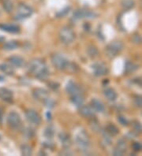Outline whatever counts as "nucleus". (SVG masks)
I'll return each instance as SVG.
<instances>
[{"label":"nucleus","mask_w":142,"mask_h":156,"mask_svg":"<svg viewBox=\"0 0 142 156\" xmlns=\"http://www.w3.org/2000/svg\"><path fill=\"white\" fill-rule=\"evenodd\" d=\"M29 71L36 78L44 80L49 76V70L44 62L39 58L32 59L28 65Z\"/></svg>","instance_id":"f257e3e1"},{"label":"nucleus","mask_w":142,"mask_h":156,"mask_svg":"<svg viewBox=\"0 0 142 156\" xmlns=\"http://www.w3.org/2000/svg\"><path fill=\"white\" fill-rule=\"evenodd\" d=\"M51 63L57 70H65L69 68V61L66 58L59 54H54L51 55Z\"/></svg>","instance_id":"f03ea898"},{"label":"nucleus","mask_w":142,"mask_h":156,"mask_svg":"<svg viewBox=\"0 0 142 156\" xmlns=\"http://www.w3.org/2000/svg\"><path fill=\"white\" fill-rule=\"evenodd\" d=\"M60 41L64 44H70L74 41L75 38V34L70 28L65 26L60 29L59 33Z\"/></svg>","instance_id":"7ed1b4c3"},{"label":"nucleus","mask_w":142,"mask_h":156,"mask_svg":"<svg viewBox=\"0 0 142 156\" xmlns=\"http://www.w3.org/2000/svg\"><path fill=\"white\" fill-rule=\"evenodd\" d=\"M76 144L81 151H86L90 144V140L88 134L84 130L80 131L76 136Z\"/></svg>","instance_id":"20e7f679"},{"label":"nucleus","mask_w":142,"mask_h":156,"mask_svg":"<svg viewBox=\"0 0 142 156\" xmlns=\"http://www.w3.org/2000/svg\"><path fill=\"white\" fill-rule=\"evenodd\" d=\"M32 12H33V10L29 6L25 4V3H21L17 7V14L15 15V18L17 20L26 19L32 14Z\"/></svg>","instance_id":"39448f33"},{"label":"nucleus","mask_w":142,"mask_h":156,"mask_svg":"<svg viewBox=\"0 0 142 156\" xmlns=\"http://www.w3.org/2000/svg\"><path fill=\"white\" fill-rule=\"evenodd\" d=\"M122 44L119 41H114L107 45L106 48V52L110 57H115L122 50Z\"/></svg>","instance_id":"423d86ee"},{"label":"nucleus","mask_w":142,"mask_h":156,"mask_svg":"<svg viewBox=\"0 0 142 156\" xmlns=\"http://www.w3.org/2000/svg\"><path fill=\"white\" fill-rule=\"evenodd\" d=\"M7 122L12 129H17L21 126V120L19 114L16 112H11L7 117Z\"/></svg>","instance_id":"0eeeda50"},{"label":"nucleus","mask_w":142,"mask_h":156,"mask_svg":"<svg viewBox=\"0 0 142 156\" xmlns=\"http://www.w3.org/2000/svg\"><path fill=\"white\" fill-rule=\"evenodd\" d=\"M26 117L30 123L34 124H40L41 122V118L40 114L34 110H28L26 112Z\"/></svg>","instance_id":"6e6552de"},{"label":"nucleus","mask_w":142,"mask_h":156,"mask_svg":"<svg viewBox=\"0 0 142 156\" xmlns=\"http://www.w3.org/2000/svg\"><path fill=\"white\" fill-rule=\"evenodd\" d=\"M95 16V13L88 10H77L74 14V17L76 19H83V18H92Z\"/></svg>","instance_id":"1a4fd4ad"},{"label":"nucleus","mask_w":142,"mask_h":156,"mask_svg":"<svg viewBox=\"0 0 142 156\" xmlns=\"http://www.w3.org/2000/svg\"><path fill=\"white\" fill-rule=\"evenodd\" d=\"M66 90L70 96H74V95L82 94L81 91V88H80L78 85H77L76 83L74 82V81H69V82H68V84L66 85Z\"/></svg>","instance_id":"9d476101"},{"label":"nucleus","mask_w":142,"mask_h":156,"mask_svg":"<svg viewBox=\"0 0 142 156\" xmlns=\"http://www.w3.org/2000/svg\"><path fill=\"white\" fill-rule=\"evenodd\" d=\"M92 70H93L94 74L98 76H104L108 72L107 67L102 62H97V63L94 64L92 65Z\"/></svg>","instance_id":"9b49d317"},{"label":"nucleus","mask_w":142,"mask_h":156,"mask_svg":"<svg viewBox=\"0 0 142 156\" xmlns=\"http://www.w3.org/2000/svg\"><path fill=\"white\" fill-rule=\"evenodd\" d=\"M32 95H33L35 99L39 100V101L44 102V103H45V102L47 101V99H49L47 92L43 88L34 89L33 92H32Z\"/></svg>","instance_id":"f8f14e48"},{"label":"nucleus","mask_w":142,"mask_h":156,"mask_svg":"<svg viewBox=\"0 0 142 156\" xmlns=\"http://www.w3.org/2000/svg\"><path fill=\"white\" fill-rule=\"evenodd\" d=\"M0 29H2L5 32H10V33H17V32H19L20 28L13 24H1Z\"/></svg>","instance_id":"ddd939ff"},{"label":"nucleus","mask_w":142,"mask_h":156,"mask_svg":"<svg viewBox=\"0 0 142 156\" xmlns=\"http://www.w3.org/2000/svg\"><path fill=\"white\" fill-rule=\"evenodd\" d=\"M0 99L7 103H11L13 100V93L7 88H0Z\"/></svg>","instance_id":"4468645a"},{"label":"nucleus","mask_w":142,"mask_h":156,"mask_svg":"<svg viewBox=\"0 0 142 156\" xmlns=\"http://www.w3.org/2000/svg\"><path fill=\"white\" fill-rule=\"evenodd\" d=\"M80 114L84 117H91L93 115V109L89 106L81 105L80 107Z\"/></svg>","instance_id":"2eb2a0df"},{"label":"nucleus","mask_w":142,"mask_h":156,"mask_svg":"<svg viewBox=\"0 0 142 156\" xmlns=\"http://www.w3.org/2000/svg\"><path fill=\"white\" fill-rule=\"evenodd\" d=\"M0 70L8 76H12L14 74V69L13 66H11L7 63L0 64Z\"/></svg>","instance_id":"dca6fc26"},{"label":"nucleus","mask_w":142,"mask_h":156,"mask_svg":"<svg viewBox=\"0 0 142 156\" xmlns=\"http://www.w3.org/2000/svg\"><path fill=\"white\" fill-rule=\"evenodd\" d=\"M125 151H126V146H125V142L120 140L119 142H118L117 148L114 151V154L115 155H122L125 152Z\"/></svg>","instance_id":"f3484780"},{"label":"nucleus","mask_w":142,"mask_h":156,"mask_svg":"<svg viewBox=\"0 0 142 156\" xmlns=\"http://www.w3.org/2000/svg\"><path fill=\"white\" fill-rule=\"evenodd\" d=\"M91 106L92 107L94 110L97 112H103L104 111V106L102 104L100 100L96 99H92L91 101Z\"/></svg>","instance_id":"a211bd4d"},{"label":"nucleus","mask_w":142,"mask_h":156,"mask_svg":"<svg viewBox=\"0 0 142 156\" xmlns=\"http://www.w3.org/2000/svg\"><path fill=\"white\" fill-rule=\"evenodd\" d=\"M9 62L16 67H21L24 65V59L20 56H11L9 58Z\"/></svg>","instance_id":"6ab92c4d"},{"label":"nucleus","mask_w":142,"mask_h":156,"mask_svg":"<svg viewBox=\"0 0 142 156\" xmlns=\"http://www.w3.org/2000/svg\"><path fill=\"white\" fill-rule=\"evenodd\" d=\"M104 94L107 99L110 101H115L117 98V94L112 88H107L104 90Z\"/></svg>","instance_id":"aec40b11"},{"label":"nucleus","mask_w":142,"mask_h":156,"mask_svg":"<svg viewBox=\"0 0 142 156\" xmlns=\"http://www.w3.org/2000/svg\"><path fill=\"white\" fill-rule=\"evenodd\" d=\"M18 46V43L14 40H11V41H8L3 45V49L7 50V51H13L15 50Z\"/></svg>","instance_id":"412c9836"},{"label":"nucleus","mask_w":142,"mask_h":156,"mask_svg":"<svg viewBox=\"0 0 142 156\" xmlns=\"http://www.w3.org/2000/svg\"><path fill=\"white\" fill-rule=\"evenodd\" d=\"M71 101H72L73 104H75L77 106H81L82 105L83 102H84V97H83L82 94L71 96Z\"/></svg>","instance_id":"4be33fe9"},{"label":"nucleus","mask_w":142,"mask_h":156,"mask_svg":"<svg viewBox=\"0 0 142 156\" xmlns=\"http://www.w3.org/2000/svg\"><path fill=\"white\" fill-rule=\"evenodd\" d=\"M3 9L7 11V13H11L13 11L14 4L11 0H3Z\"/></svg>","instance_id":"5701e85b"},{"label":"nucleus","mask_w":142,"mask_h":156,"mask_svg":"<svg viewBox=\"0 0 142 156\" xmlns=\"http://www.w3.org/2000/svg\"><path fill=\"white\" fill-rule=\"evenodd\" d=\"M59 139L60 141L62 142V145H63L64 147L70 146V140L69 136H67L66 134H65V133H61L59 135Z\"/></svg>","instance_id":"b1692460"},{"label":"nucleus","mask_w":142,"mask_h":156,"mask_svg":"<svg viewBox=\"0 0 142 156\" xmlns=\"http://www.w3.org/2000/svg\"><path fill=\"white\" fill-rule=\"evenodd\" d=\"M21 154H23V155L29 156V155H31V154H32V149L29 145L24 144V145L21 146Z\"/></svg>","instance_id":"393cba45"},{"label":"nucleus","mask_w":142,"mask_h":156,"mask_svg":"<svg viewBox=\"0 0 142 156\" xmlns=\"http://www.w3.org/2000/svg\"><path fill=\"white\" fill-rule=\"evenodd\" d=\"M134 2L133 0H125L122 2V7L125 9H126V10L132 8V7H134Z\"/></svg>","instance_id":"a878e982"},{"label":"nucleus","mask_w":142,"mask_h":156,"mask_svg":"<svg viewBox=\"0 0 142 156\" xmlns=\"http://www.w3.org/2000/svg\"><path fill=\"white\" fill-rule=\"evenodd\" d=\"M107 132L109 133H110L111 135H116L117 133H119V130H118V129H117L114 124H109L107 128Z\"/></svg>","instance_id":"bb28decb"},{"label":"nucleus","mask_w":142,"mask_h":156,"mask_svg":"<svg viewBox=\"0 0 142 156\" xmlns=\"http://www.w3.org/2000/svg\"><path fill=\"white\" fill-rule=\"evenodd\" d=\"M137 69V65H134L133 62H127L126 65H125V71L127 73H130L133 72Z\"/></svg>","instance_id":"cd10ccee"},{"label":"nucleus","mask_w":142,"mask_h":156,"mask_svg":"<svg viewBox=\"0 0 142 156\" xmlns=\"http://www.w3.org/2000/svg\"><path fill=\"white\" fill-rule=\"evenodd\" d=\"M88 52H89V55L91 56V57H95L97 55V50L95 48V46H90L88 50Z\"/></svg>","instance_id":"c85d7f7f"},{"label":"nucleus","mask_w":142,"mask_h":156,"mask_svg":"<svg viewBox=\"0 0 142 156\" xmlns=\"http://www.w3.org/2000/svg\"><path fill=\"white\" fill-rule=\"evenodd\" d=\"M133 127L135 131H137V133H141L142 132V125L137 122H134L133 124Z\"/></svg>","instance_id":"c756f323"},{"label":"nucleus","mask_w":142,"mask_h":156,"mask_svg":"<svg viewBox=\"0 0 142 156\" xmlns=\"http://www.w3.org/2000/svg\"><path fill=\"white\" fill-rule=\"evenodd\" d=\"M44 134L47 137H50V138H51L54 135L53 129H52L51 127H47V129H46V130H45Z\"/></svg>","instance_id":"7c9ffc66"},{"label":"nucleus","mask_w":142,"mask_h":156,"mask_svg":"<svg viewBox=\"0 0 142 156\" xmlns=\"http://www.w3.org/2000/svg\"><path fill=\"white\" fill-rule=\"evenodd\" d=\"M132 148L134 151H141L142 150V144L139 142H134L133 144H132Z\"/></svg>","instance_id":"2f4dec72"},{"label":"nucleus","mask_w":142,"mask_h":156,"mask_svg":"<svg viewBox=\"0 0 142 156\" xmlns=\"http://www.w3.org/2000/svg\"><path fill=\"white\" fill-rule=\"evenodd\" d=\"M118 120H119V122L120 123H121L122 124H123V125H127L128 124V121L125 119L124 117L122 116H119V118H118Z\"/></svg>","instance_id":"473e14b6"},{"label":"nucleus","mask_w":142,"mask_h":156,"mask_svg":"<svg viewBox=\"0 0 142 156\" xmlns=\"http://www.w3.org/2000/svg\"><path fill=\"white\" fill-rule=\"evenodd\" d=\"M135 104L138 106H142V96H137L135 99Z\"/></svg>","instance_id":"72a5a7b5"},{"label":"nucleus","mask_w":142,"mask_h":156,"mask_svg":"<svg viewBox=\"0 0 142 156\" xmlns=\"http://www.w3.org/2000/svg\"><path fill=\"white\" fill-rule=\"evenodd\" d=\"M2 114H3V112H2V108L0 107V122H1L2 119Z\"/></svg>","instance_id":"f704fd0d"},{"label":"nucleus","mask_w":142,"mask_h":156,"mask_svg":"<svg viewBox=\"0 0 142 156\" xmlns=\"http://www.w3.org/2000/svg\"><path fill=\"white\" fill-rule=\"evenodd\" d=\"M2 81H4V77L0 75V82H2Z\"/></svg>","instance_id":"c9c22d12"},{"label":"nucleus","mask_w":142,"mask_h":156,"mask_svg":"<svg viewBox=\"0 0 142 156\" xmlns=\"http://www.w3.org/2000/svg\"><path fill=\"white\" fill-rule=\"evenodd\" d=\"M140 5H141V7H142V0H140Z\"/></svg>","instance_id":"e433bc0d"}]
</instances>
